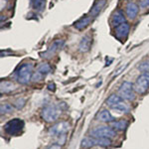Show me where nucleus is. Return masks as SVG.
Instances as JSON below:
<instances>
[{"label": "nucleus", "mask_w": 149, "mask_h": 149, "mask_svg": "<svg viewBox=\"0 0 149 149\" xmlns=\"http://www.w3.org/2000/svg\"><path fill=\"white\" fill-rule=\"evenodd\" d=\"M115 134L116 133L113 130V128H111L109 126H98L91 131V135L93 137H97V138H102V137L111 138L115 136Z\"/></svg>", "instance_id": "423d86ee"}, {"label": "nucleus", "mask_w": 149, "mask_h": 149, "mask_svg": "<svg viewBox=\"0 0 149 149\" xmlns=\"http://www.w3.org/2000/svg\"><path fill=\"white\" fill-rule=\"evenodd\" d=\"M48 88H49L50 91H53V92H54V91L56 90V86H55L54 84H49V86H48Z\"/></svg>", "instance_id": "bb28decb"}, {"label": "nucleus", "mask_w": 149, "mask_h": 149, "mask_svg": "<svg viewBox=\"0 0 149 149\" xmlns=\"http://www.w3.org/2000/svg\"><path fill=\"white\" fill-rule=\"evenodd\" d=\"M24 127V122L23 120L19 118H14L12 120L8 121L4 125V130L7 134L9 135H17L22 131Z\"/></svg>", "instance_id": "20e7f679"}, {"label": "nucleus", "mask_w": 149, "mask_h": 149, "mask_svg": "<svg viewBox=\"0 0 149 149\" xmlns=\"http://www.w3.org/2000/svg\"><path fill=\"white\" fill-rule=\"evenodd\" d=\"M144 74H145V76L149 79V72H144Z\"/></svg>", "instance_id": "cd10ccee"}, {"label": "nucleus", "mask_w": 149, "mask_h": 149, "mask_svg": "<svg viewBox=\"0 0 149 149\" xmlns=\"http://www.w3.org/2000/svg\"><path fill=\"white\" fill-rule=\"evenodd\" d=\"M14 105H15V107H17L18 109H22L24 105H25V100H24V98H18L17 100H15V102H14Z\"/></svg>", "instance_id": "4be33fe9"}, {"label": "nucleus", "mask_w": 149, "mask_h": 149, "mask_svg": "<svg viewBox=\"0 0 149 149\" xmlns=\"http://www.w3.org/2000/svg\"><path fill=\"white\" fill-rule=\"evenodd\" d=\"M140 71H143V72H149V62H144L138 67Z\"/></svg>", "instance_id": "b1692460"}, {"label": "nucleus", "mask_w": 149, "mask_h": 149, "mask_svg": "<svg viewBox=\"0 0 149 149\" xmlns=\"http://www.w3.org/2000/svg\"><path fill=\"white\" fill-rule=\"evenodd\" d=\"M64 44H65V41L64 40H56V41H54V42H53V44L49 47L48 51L45 52V53H43V54H41V57H42V58H51L53 55L55 54V53L58 52L62 47L64 46Z\"/></svg>", "instance_id": "1a4fd4ad"}, {"label": "nucleus", "mask_w": 149, "mask_h": 149, "mask_svg": "<svg viewBox=\"0 0 149 149\" xmlns=\"http://www.w3.org/2000/svg\"><path fill=\"white\" fill-rule=\"evenodd\" d=\"M32 72H33V66L32 64H23L18 71L16 72V77L17 81L22 85H26L29 81L32 80Z\"/></svg>", "instance_id": "f03ea898"}, {"label": "nucleus", "mask_w": 149, "mask_h": 149, "mask_svg": "<svg viewBox=\"0 0 149 149\" xmlns=\"http://www.w3.org/2000/svg\"><path fill=\"white\" fill-rule=\"evenodd\" d=\"M37 71L42 74L43 76H45V74H49L50 72H51V67H50L49 64H41L40 66L38 67Z\"/></svg>", "instance_id": "aec40b11"}, {"label": "nucleus", "mask_w": 149, "mask_h": 149, "mask_svg": "<svg viewBox=\"0 0 149 149\" xmlns=\"http://www.w3.org/2000/svg\"><path fill=\"white\" fill-rule=\"evenodd\" d=\"M13 107L9 103H4V104H1L0 107V110H1V114L3 113H11L13 112Z\"/></svg>", "instance_id": "412c9836"}, {"label": "nucleus", "mask_w": 149, "mask_h": 149, "mask_svg": "<svg viewBox=\"0 0 149 149\" xmlns=\"http://www.w3.org/2000/svg\"><path fill=\"white\" fill-rule=\"evenodd\" d=\"M104 5H105V0H98L97 3L93 5L92 10H91V16L95 17V16L100 12V10L104 7Z\"/></svg>", "instance_id": "f3484780"}, {"label": "nucleus", "mask_w": 149, "mask_h": 149, "mask_svg": "<svg viewBox=\"0 0 149 149\" xmlns=\"http://www.w3.org/2000/svg\"><path fill=\"white\" fill-rule=\"evenodd\" d=\"M97 119L102 122H105V123H109V122L114 121V117L112 116V115L110 114V112L107 109L102 110V111L97 114Z\"/></svg>", "instance_id": "4468645a"}, {"label": "nucleus", "mask_w": 149, "mask_h": 149, "mask_svg": "<svg viewBox=\"0 0 149 149\" xmlns=\"http://www.w3.org/2000/svg\"><path fill=\"white\" fill-rule=\"evenodd\" d=\"M16 88V86L14 85L12 81H2L0 84V90H1V93H11Z\"/></svg>", "instance_id": "2eb2a0df"}, {"label": "nucleus", "mask_w": 149, "mask_h": 149, "mask_svg": "<svg viewBox=\"0 0 149 149\" xmlns=\"http://www.w3.org/2000/svg\"><path fill=\"white\" fill-rule=\"evenodd\" d=\"M140 6L141 7H147L149 6V0H142L140 3Z\"/></svg>", "instance_id": "393cba45"}, {"label": "nucleus", "mask_w": 149, "mask_h": 149, "mask_svg": "<svg viewBox=\"0 0 149 149\" xmlns=\"http://www.w3.org/2000/svg\"><path fill=\"white\" fill-rule=\"evenodd\" d=\"M91 46H92V38H91L88 35H86L83 38V39H81V41L80 42L79 49H80L81 52L86 53V52L90 51Z\"/></svg>", "instance_id": "ddd939ff"}, {"label": "nucleus", "mask_w": 149, "mask_h": 149, "mask_svg": "<svg viewBox=\"0 0 149 149\" xmlns=\"http://www.w3.org/2000/svg\"><path fill=\"white\" fill-rule=\"evenodd\" d=\"M138 5L135 3H133V2H130V3L127 4L126 6V15L127 17L129 19H134L137 16V13H138Z\"/></svg>", "instance_id": "f8f14e48"}, {"label": "nucleus", "mask_w": 149, "mask_h": 149, "mask_svg": "<svg viewBox=\"0 0 149 149\" xmlns=\"http://www.w3.org/2000/svg\"><path fill=\"white\" fill-rule=\"evenodd\" d=\"M91 21H92V18H91L90 16L81 18L80 20H78L76 23H74V28L78 29V30H84V29L86 28L88 25H90Z\"/></svg>", "instance_id": "dca6fc26"}, {"label": "nucleus", "mask_w": 149, "mask_h": 149, "mask_svg": "<svg viewBox=\"0 0 149 149\" xmlns=\"http://www.w3.org/2000/svg\"><path fill=\"white\" fill-rule=\"evenodd\" d=\"M45 5H46V0H34V9L38 12H42L45 9Z\"/></svg>", "instance_id": "6ab92c4d"}, {"label": "nucleus", "mask_w": 149, "mask_h": 149, "mask_svg": "<svg viewBox=\"0 0 149 149\" xmlns=\"http://www.w3.org/2000/svg\"><path fill=\"white\" fill-rule=\"evenodd\" d=\"M60 113H61V110H59L57 107H55V105H48V107H46L42 110V117L44 118L45 121L53 122L57 120Z\"/></svg>", "instance_id": "39448f33"}, {"label": "nucleus", "mask_w": 149, "mask_h": 149, "mask_svg": "<svg viewBox=\"0 0 149 149\" xmlns=\"http://www.w3.org/2000/svg\"><path fill=\"white\" fill-rule=\"evenodd\" d=\"M48 149H61V145H59V144H53Z\"/></svg>", "instance_id": "a878e982"}, {"label": "nucleus", "mask_w": 149, "mask_h": 149, "mask_svg": "<svg viewBox=\"0 0 149 149\" xmlns=\"http://www.w3.org/2000/svg\"><path fill=\"white\" fill-rule=\"evenodd\" d=\"M111 144V140L107 137L97 138V137H86L81 140V146L83 147H93V146H102L107 147Z\"/></svg>", "instance_id": "7ed1b4c3"}, {"label": "nucleus", "mask_w": 149, "mask_h": 149, "mask_svg": "<svg viewBox=\"0 0 149 149\" xmlns=\"http://www.w3.org/2000/svg\"><path fill=\"white\" fill-rule=\"evenodd\" d=\"M127 126H128V122L126 120H123V119L112 122V128L116 129V130H119V131L125 130Z\"/></svg>", "instance_id": "a211bd4d"}, {"label": "nucleus", "mask_w": 149, "mask_h": 149, "mask_svg": "<svg viewBox=\"0 0 149 149\" xmlns=\"http://www.w3.org/2000/svg\"><path fill=\"white\" fill-rule=\"evenodd\" d=\"M118 93L122 98H124L126 100H130L131 102V100H133L135 98L134 88L132 86V84L129 83V81H124L118 90Z\"/></svg>", "instance_id": "0eeeda50"}, {"label": "nucleus", "mask_w": 149, "mask_h": 149, "mask_svg": "<svg viewBox=\"0 0 149 149\" xmlns=\"http://www.w3.org/2000/svg\"><path fill=\"white\" fill-rule=\"evenodd\" d=\"M70 125L68 122L66 121H61L58 122L55 125H53L51 128L49 129V134L52 137H55L58 139L61 144H64L65 139H66V134L69 131Z\"/></svg>", "instance_id": "f257e3e1"}, {"label": "nucleus", "mask_w": 149, "mask_h": 149, "mask_svg": "<svg viewBox=\"0 0 149 149\" xmlns=\"http://www.w3.org/2000/svg\"><path fill=\"white\" fill-rule=\"evenodd\" d=\"M43 77H44V76H43L42 74L39 73V72L37 71V72H36V73L32 76V81H40L43 79Z\"/></svg>", "instance_id": "5701e85b"}, {"label": "nucleus", "mask_w": 149, "mask_h": 149, "mask_svg": "<svg viewBox=\"0 0 149 149\" xmlns=\"http://www.w3.org/2000/svg\"><path fill=\"white\" fill-rule=\"evenodd\" d=\"M128 32H129V25L128 23L124 22L118 25L115 29V35L118 39H125L128 35Z\"/></svg>", "instance_id": "9d476101"}, {"label": "nucleus", "mask_w": 149, "mask_h": 149, "mask_svg": "<svg viewBox=\"0 0 149 149\" xmlns=\"http://www.w3.org/2000/svg\"><path fill=\"white\" fill-rule=\"evenodd\" d=\"M125 22V16H124L123 12L121 10H117L114 12V14L112 15V18H111V23L112 25L117 27L118 25Z\"/></svg>", "instance_id": "9b49d317"}, {"label": "nucleus", "mask_w": 149, "mask_h": 149, "mask_svg": "<svg viewBox=\"0 0 149 149\" xmlns=\"http://www.w3.org/2000/svg\"><path fill=\"white\" fill-rule=\"evenodd\" d=\"M149 88V79L145 74H141L137 78V80L135 81V85H134V91L138 93H144L147 92Z\"/></svg>", "instance_id": "6e6552de"}]
</instances>
